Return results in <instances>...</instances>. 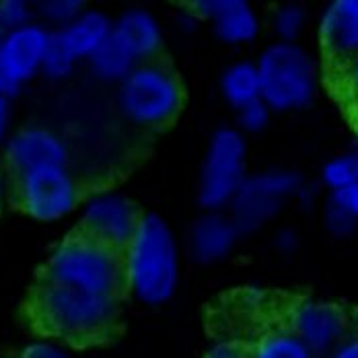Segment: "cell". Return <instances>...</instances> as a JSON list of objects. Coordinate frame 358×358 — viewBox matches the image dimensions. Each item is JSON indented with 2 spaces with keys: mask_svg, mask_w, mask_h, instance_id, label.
I'll list each match as a JSON object with an SVG mask.
<instances>
[{
  "mask_svg": "<svg viewBox=\"0 0 358 358\" xmlns=\"http://www.w3.org/2000/svg\"><path fill=\"white\" fill-rule=\"evenodd\" d=\"M220 93L227 103L235 109L245 108L262 99V80L257 66L248 60L227 66L220 76Z\"/></svg>",
  "mask_w": 358,
  "mask_h": 358,
  "instance_id": "obj_18",
  "label": "cell"
},
{
  "mask_svg": "<svg viewBox=\"0 0 358 358\" xmlns=\"http://www.w3.org/2000/svg\"><path fill=\"white\" fill-rule=\"evenodd\" d=\"M19 358H72L60 344L48 342V340H39L29 344L27 348H23Z\"/></svg>",
  "mask_w": 358,
  "mask_h": 358,
  "instance_id": "obj_28",
  "label": "cell"
},
{
  "mask_svg": "<svg viewBox=\"0 0 358 358\" xmlns=\"http://www.w3.org/2000/svg\"><path fill=\"white\" fill-rule=\"evenodd\" d=\"M0 206H2V185H0Z\"/></svg>",
  "mask_w": 358,
  "mask_h": 358,
  "instance_id": "obj_35",
  "label": "cell"
},
{
  "mask_svg": "<svg viewBox=\"0 0 358 358\" xmlns=\"http://www.w3.org/2000/svg\"><path fill=\"white\" fill-rule=\"evenodd\" d=\"M346 74H344V80H346V89L350 91V95L358 101V56L352 58L348 64H346Z\"/></svg>",
  "mask_w": 358,
  "mask_h": 358,
  "instance_id": "obj_32",
  "label": "cell"
},
{
  "mask_svg": "<svg viewBox=\"0 0 358 358\" xmlns=\"http://www.w3.org/2000/svg\"><path fill=\"white\" fill-rule=\"evenodd\" d=\"M31 23V6L25 0H0V31L8 34Z\"/></svg>",
  "mask_w": 358,
  "mask_h": 358,
  "instance_id": "obj_26",
  "label": "cell"
},
{
  "mask_svg": "<svg viewBox=\"0 0 358 358\" xmlns=\"http://www.w3.org/2000/svg\"><path fill=\"white\" fill-rule=\"evenodd\" d=\"M19 200L31 218L54 222L74 210L78 189L66 165H50L19 176Z\"/></svg>",
  "mask_w": 358,
  "mask_h": 358,
  "instance_id": "obj_8",
  "label": "cell"
},
{
  "mask_svg": "<svg viewBox=\"0 0 358 358\" xmlns=\"http://www.w3.org/2000/svg\"><path fill=\"white\" fill-rule=\"evenodd\" d=\"M120 108L141 126H161L178 115L183 91L178 76L161 64H138L117 91Z\"/></svg>",
  "mask_w": 358,
  "mask_h": 358,
  "instance_id": "obj_6",
  "label": "cell"
},
{
  "mask_svg": "<svg viewBox=\"0 0 358 358\" xmlns=\"http://www.w3.org/2000/svg\"><path fill=\"white\" fill-rule=\"evenodd\" d=\"M111 36L132 54L138 64H144V60L152 58L163 43L161 23L146 8H128L126 13H122L113 21Z\"/></svg>",
  "mask_w": 358,
  "mask_h": 358,
  "instance_id": "obj_16",
  "label": "cell"
},
{
  "mask_svg": "<svg viewBox=\"0 0 358 358\" xmlns=\"http://www.w3.org/2000/svg\"><path fill=\"white\" fill-rule=\"evenodd\" d=\"M39 13L43 15L45 21L56 23L62 29L83 13V2L80 0H45L39 4Z\"/></svg>",
  "mask_w": 358,
  "mask_h": 358,
  "instance_id": "obj_27",
  "label": "cell"
},
{
  "mask_svg": "<svg viewBox=\"0 0 358 358\" xmlns=\"http://www.w3.org/2000/svg\"><path fill=\"white\" fill-rule=\"evenodd\" d=\"M52 34L37 25L29 23L21 29L2 34L0 39V95L10 99L15 97L25 83H29L41 64L45 52L50 48Z\"/></svg>",
  "mask_w": 358,
  "mask_h": 358,
  "instance_id": "obj_9",
  "label": "cell"
},
{
  "mask_svg": "<svg viewBox=\"0 0 358 358\" xmlns=\"http://www.w3.org/2000/svg\"><path fill=\"white\" fill-rule=\"evenodd\" d=\"M299 245V235L292 229H280L274 237V248L282 253H292Z\"/></svg>",
  "mask_w": 358,
  "mask_h": 358,
  "instance_id": "obj_30",
  "label": "cell"
},
{
  "mask_svg": "<svg viewBox=\"0 0 358 358\" xmlns=\"http://www.w3.org/2000/svg\"><path fill=\"white\" fill-rule=\"evenodd\" d=\"M255 66L262 80V99L272 111H299L315 99L317 64L303 45L274 41L264 48Z\"/></svg>",
  "mask_w": 358,
  "mask_h": 358,
  "instance_id": "obj_4",
  "label": "cell"
},
{
  "mask_svg": "<svg viewBox=\"0 0 358 358\" xmlns=\"http://www.w3.org/2000/svg\"><path fill=\"white\" fill-rule=\"evenodd\" d=\"M323 50L348 64L358 56V0H334L320 17Z\"/></svg>",
  "mask_w": 358,
  "mask_h": 358,
  "instance_id": "obj_14",
  "label": "cell"
},
{
  "mask_svg": "<svg viewBox=\"0 0 358 358\" xmlns=\"http://www.w3.org/2000/svg\"><path fill=\"white\" fill-rule=\"evenodd\" d=\"M248 179V144L237 128H218L206 148L198 200L206 213H227Z\"/></svg>",
  "mask_w": 358,
  "mask_h": 358,
  "instance_id": "obj_5",
  "label": "cell"
},
{
  "mask_svg": "<svg viewBox=\"0 0 358 358\" xmlns=\"http://www.w3.org/2000/svg\"><path fill=\"white\" fill-rule=\"evenodd\" d=\"M8 165L19 173H27L39 167L66 165V146L58 134L45 128H23L15 132L4 144Z\"/></svg>",
  "mask_w": 358,
  "mask_h": 358,
  "instance_id": "obj_13",
  "label": "cell"
},
{
  "mask_svg": "<svg viewBox=\"0 0 358 358\" xmlns=\"http://www.w3.org/2000/svg\"><path fill=\"white\" fill-rule=\"evenodd\" d=\"M322 183L329 192L358 183V138L344 152L331 157L323 165Z\"/></svg>",
  "mask_w": 358,
  "mask_h": 358,
  "instance_id": "obj_22",
  "label": "cell"
},
{
  "mask_svg": "<svg viewBox=\"0 0 358 358\" xmlns=\"http://www.w3.org/2000/svg\"><path fill=\"white\" fill-rule=\"evenodd\" d=\"M0 39H2V31H0Z\"/></svg>",
  "mask_w": 358,
  "mask_h": 358,
  "instance_id": "obj_36",
  "label": "cell"
},
{
  "mask_svg": "<svg viewBox=\"0 0 358 358\" xmlns=\"http://www.w3.org/2000/svg\"><path fill=\"white\" fill-rule=\"evenodd\" d=\"M89 64L95 72V76L109 80V83H122L138 66V62L132 58V54L113 36L89 58Z\"/></svg>",
  "mask_w": 358,
  "mask_h": 358,
  "instance_id": "obj_20",
  "label": "cell"
},
{
  "mask_svg": "<svg viewBox=\"0 0 358 358\" xmlns=\"http://www.w3.org/2000/svg\"><path fill=\"white\" fill-rule=\"evenodd\" d=\"M41 280L122 299L126 288L124 259L120 251L111 250L85 233H76L50 253Z\"/></svg>",
  "mask_w": 358,
  "mask_h": 358,
  "instance_id": "obj_3",
  "label": "cell"
},
{
  "mask_svg": "<svg viewBox=\"0 0 358 358\" xmlns=\"http://www.w3.org/2000/svg\"><path fill=\"white\" fill-rule=\"evenodd\" d=\"M270 117H272V109L266 106L264 99H257L245 108L237 109V130L243 134V132H250V134H257L262 130H266V126L270 124Z\"/></svg>",
  "mask_w": 358,
  "mask_h": 358,
  "instance_id": "obj_25",
  "label": "cell"
},
{
  "mask_svg": "<svg viewBox=\"0 0 358 358\" xmlns=\"http://www.w3.org/2000/svg\"><path fill=\"white\" fill-rule=\"evenodd\" d=\"M74 64H76V60L60 45V41L52 34V41H50L48 52H45V58H43V64H41V72L48 78L60 80V78H66L71 74Z\"/></svg>",
  "mask_w": 358,
  "mask_h": 358,
  "instance_id": "obj_24",
  "label": "cell"
},
{
  "mask_svg": "<svg viewBox=\"0 0 358 358\" xmlns=\"http://www.w3.org/2000/svg\"><path fill=\"white\" fill-rule=\"evenodd\" d=\"M126 288L148 307L165 305L179 285V243L163 216L143 215L138 229L122 251Z\"/></svg>",
  "mask_w": 358,
  "mask_h": 358,
  "instance_id": "obj_2",
  "label": "cell"
},
{
  "mask_svg": "<svg viewBox=\"0 0 358 358\" xmlns=\"http://www.w3.org/2000/svg\"><path fill=\"white\" fill-rule=\"evenodd\" d=\"M8 124H10V103L6 97L0 95V146L6 144V134H8Z\"/></svg>",
  "mask_w": 358,
  "mask_h": 358,
  "instance_id": "obj_33",
  "label": "cell"
},
{
  "mask_svg": "<svg viewBox=\"0 0 358 358\" xmlns=\"http://www.w3.org/2000/svg\"><path fill=\"white\" fill-rule=\"evenodd\" d=\"M250 358H315V355L290 329H272L255 342Z\"/></svg>",
  "mask_w": 358,
  "mask_h": 358,
  "instance_id": "obj_21",
  "label": "cell"
},
{
  "mask_svg": "<svg viewBox=\"0 0 358 358\" xmlns=\"http://www.w3.org/2000/svg\"><path fill=\"white\" fill-rule=\"evenodd\" d=\"M113 31V21L99 10H83L72 23L58 29L54 37L76 62L89 60Z\"/></svg>",
  "mask_w": 358,
  "mask_h": 358,
  "instance_id": "obj_17",
  "label": "cell"
},
{
  "mask_svg": "<svg viewBox=\"0 0 358 358\" xmlns=\"http://www.w3.org/2000/svg\"><path fill=\"white\" fill-rule=\"evenodd\" d=\"M303 185L305 178L294 169L276 167L248 176L229 208V216L241 235H251L274 220L288 200H296Z\"/></svg>",
  "mask_w": 358,
  "mask_h": 358,
  "instance_id": "obj_7",
  "label": "cell"
},
{
  "mask_svg": "<svg viewBox=\"0 0 358 358\" xmlns=\"http://www.w3.org/2000/svg\"><path fill=\"white\" fill-rule=\"evenodd\" d=\"M31 313L43 334L69 344H89L111 331L120 313V299L39 280L31 299Z\"/></svg>",
  "mask_w": 358,
  "mask_h": 358,
  "instance_id": "obj_1",
  "label": "cell"
},
{
  "mask_svg": "<svg viewBox=\"0 0 358 358\" xmlns=\"http://www.w3.org/2000/svg\"><path fill=\"white\" fill-rule=\"evenodd\" d=\"M192 10L210 21L216 37L229 45H245L259 36V17L245 0H196Z\"/></svg>",
  "mask_w": 358,
  "mask_h": 358,
  "instance_id": "obj_12",
  "label": "cell"
},
{
  "mask_svg": "<svg viewBox=\"0 0 358 358\" xmlns=\"http://www.w3.org/2000/svg\"><path fill=\"white\" fill-rule=\"evenodd\" d=\"M141 218L132 200L124 194L97 192L83 204L80 233L122 253L134 237Z\"/></svg>",
  "mask_w": 358,
  "mask_h": 358,
  "instance_id": "obj_11",
  "label": "cell"
},
{
  "mask_svg": "<svg viewBox=\"0 0 358 358\" xmlns=\"http://www.w3.org/2000/svg\"><path fill=\"white\" fill-rule=\"evenodd\" d=\"M305 27H307V10L296 2L278 6L272 17V29L278 41L296 43V39L303 36Z\"/></svg>",
  "mask_w": 358,
  "mask_h": 358,
  "instance_id": "obj_23",
  "label": "cell"
},
{
  "mask_svg": "<svg viewBox=\"0 0 358 358\" xmlns=\"http://www.w3.org/2000/svg\"><path fill=\"white\" fill-rule=\"evenodd\" d=\"M204 358H250V352L237 344V342H231V340H220L213 344L208 348V352L204 355Z\"/></svg>",
  "mask_w": 358,
  "mask_h": 358,
  "instance_id": "obj_29",
  "label": "cell"
},
{
  "mask_svg": "<svg viewBox=\"0 0 358 358\" xmlns=\"http://www.w3.org/2000/svg\"><path fill=\"white\" fill-rule=\"evenodd\" d=\"M198 23H200V19H198V15L189 8L187 13H181L179 15V27L183 29V31H194L196 27H198Z\"/></svg>",
  "mask_w": 358,
  "mask_h": 358,
  "instance_id": "obj_34",
  "label": "cell"
},
{
  "mask_svg": "<svg viewBox=\"0 0 358 358\" xmlns=\"http://www.w3.org/2000/svg\"><path fill=\"white\" fill-rule=\"evenodd\" d=\"M323 220L331 235L348 237L358 229V183L329 192Z\"/></svg>",
  "mask_w": 358,
  "mask_h": 358,
  "instance_id": "obj_19",
  "label": "cell"
},
{
  "mask_svg": "<svg viewBox=\"0 0 358 358\" xmlns=\"http://www.w3.org/2000/svg\"><path fill=\"white\" fill-rule=\"evenodd\" d=\"M239 237L229 213H206L192 224L187 250L198 264H216L235 250Z\"/></svg>",
  "mask_w": 358,
  "mask_h": 358,
  "instance_id": "obj_15",
  "label": "cell"
},
{
  "mask_svg": "<svg viewBox=\"0 0 358 358\" xmlns=\"http://www.w3.org/2000/svg\"><path fill=\"white\" fill-rule=\"evenodd\" d=\"M288 329L315 357L331 355L350 336V317L338 303L303 299L288 313Z\"/></svg>",
  "mask_w": 358,
  "mask_h": 358,
  "instance_id": "obj_10",
  "label": "cell"
},
{
  "mask_svg": "<svg viewBox=\"0 0 358 358\" xmlns=\"http://www.w3.org/2000/svg\"><path fill=\"white\" fill-rule=\"evenodd\" d=\"M329 358H358V334H350Z\"/></svg>",
  "mask_w": 358,
  "mask_h": 358,
  "instance_id": "obj_31",
  "label": "cell"
}]
</instances>
